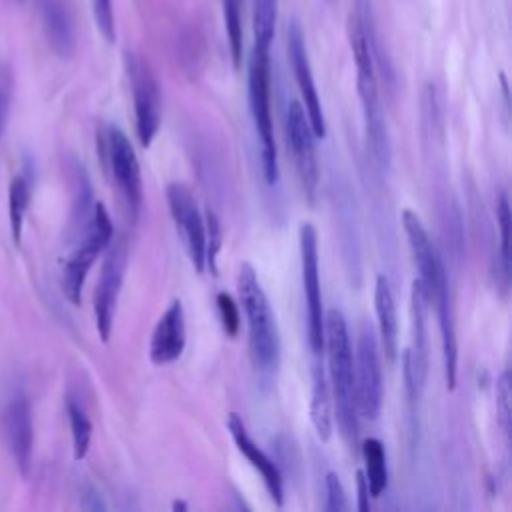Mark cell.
<instances>
[{"label": "cell", "instance_id": "6da1fadb", "mask_svg": "<svg viewBox=\"0 0 512 512\" xmlns=\"http://www.w3.org/2000/svg\"><path fill=\"white\" fill-rule=\"evenodd\" d=\"M348 40L356 62V86L362 104L366 140L376 164L386 168L390 160V142L378 96L376 38L372 30L368 0H356V10L348 18Z\"/></svg>", "mask_w": 512, "mask_h": 512}, {"label": "cell", "instance_id": "7a4b0ae2", "mask_svg": "<svg viewBox=\"0 0 512 512\" xmlns=\"http://www.w3.org/2000/svg\"><path fill=\"white\" fill-rule=\"evenodd\" d=\"M324 348L328 352V380L334 396L332 404L336 408L340 436L348 450L356 454L360 412L354 382V354L346 318L336 308H330L324 314Z\"/></svg>", "mask_w": 512, "mask_h": 512}, {"label": "cell", "instance_id": "3957f363", "mask_svg": "<svg viewBox=\"0 0 512 512\" xmlns=\"http://www.w3.org/2000/svg\"><path fill=\"white\" fill-rule=\"evenodd\" d=\"M238 296L248 326V348L258 372L272 374L280 364V332L274 310L258 280L256 270L242 262L238 268Z\"/></svg>", "mask_w": 512, "mask_h": 512}, {"label": "cell", "instance_id": "277c9868", "mask_svg": "<svg viewBox=\"0 0 512 512\" xmlns=\"http://www.w3.org/2000/svg\"><path fill=\"white\" fill-rule=\"evenodd\" d=\"M248 104L260 140L262 172L268 184L278 180V150L270 112V50L252 46L248 58Z\"/></svg>", "mask_w": 512, "mask_h": 512}, {"label": "cell", "instance_id": "5b68a950", "mask_svg": "<svg viewBox=\"0 0 512 512\" xmlns=\"http://www.w3.org/2000/svg\"><path fill=\"white\" fill-rule=\"evenodd\" d=\"M112 236H114L112 220H110L104 204L96 202L92 206L84 238L76 246V250L70 254V258L66 260L64 274H62L64 296L74 306H78L80 300H82V288H84V280H86V274H88L90 266L94 264L96 256L102 250H106V246L110 244Z\"/></svg>", "mask_w": 512, "mask_h": 512}, {"label": "cell", "instance_id": "8992f818", "mask_svg": "<svg viewBox=\"0 0 512 512\" xmlns=\"http://www.w3.org/2000/svg\"><path fill=\"white\" fill-rule=\"evenodd\" d=\"M126 74L130 80L136 136L144 148H148L162 122V96L158 80L152 68L134 52L124 54Z\"/></svg>", "mask_w": 512, "mask_h": 512}, {"label": "cell", "instance_id": "52a82bcc", "mask_svg": "<svg viewBox=\"0 0 512 512\" xmlns=\"http://www.w3.org/2000/svg\"><path fill=\"white\" fill-rule=\"evenodd\" d=\"M354 382L360 416L376 420L382 408V366L374 328L368 322L360 324L356 354H354Z\"/></svg>", "mask_w": 512, "mask_h": 512}, {"label": "cell", "instance_id": "ba28073f", "mask_svg": "<svg viewBox=\"0 0 512 512\" xmlns=\"http://www.w3.org/2000/svg\"><path fill=\"white\" fill-rule=\"evenodd\" d=\"M300 240V266L302 286L306 296V318H308V346L312 354L324 350V310L320 292V268H318V234L310 222H302L298 230Z\"/></svg>", "mask_w": 512, "mask_h": 512}, {"label": "cell", "instance_id": "9c48e42d", "mask_svg": "<svg viewBox=\"0 0 512 512\" xmlns=\"http://www.w3.org/2000/svg\"><path fill=\"white\" fill-rule=\"evenodd\" d=\"M106 162L110 166V174L116 182V188L130 212L132 218L138 216L142 206V176L138 156L128 136L118 126H108L104 134Z\"/></svg>", "mask_w": 512, "mask_h": 512}, {"label": "cell", "instance_id": "30bf717a", "mask_svg": "<svg viewBox=\"0 0 512 512\" xmlns=\"http://www.w3.org/2000/svg\"><path fill=\"white\" fill-rule=\"evenodd\" d=\"M166 200L170 208V216L174 226L184 242L190 262L194 264L196 272L202 274L206 270V222L204 216L192 196V192L180 184L170 182L166 186Z\"/></svg>", "mask_w": 512, "mask_h": 512}, {"label": "cell", "instance_id": "8fae6325", "mask_svg": "<svg viewBox=\"0 0 512 512\" xmlns=\"http://www.w3.org/2000/svg\"><path fill=\"white\" fill-rule=\"evenodd\" d=\"M126 242L124 238L112 236L110 244L106 246V256L100 268V278L94 290V314H96V328L102 338V342L110 340L112 334V324H114V312H116V302L126 270Z\"/></svg>", "mask_w": 512, "mask_h": 512}, {"label": "cell", "instance_id": "7c38bea8", "mask_svg": "<svg viewBox=\"0 0 512 512\" xmlns=\"http://www.w3.org/2000/svg\"><path fill=\"white\" fill-rule=\"evenodd\" d=\"M314 138L316 136L308 122L304 106L298 100H292L286 112V140H288L294 166L300 176V184L308 202H314V196L318 192V182H320Z\"/></svg>", "mask_w": 512, "mask_h": 512}, {"label": "cell", "instance_id": "4fadbf2b", "mask_svg": "<svg viewBox=\"0 0 512 512\" xmlns=\"http://www.w3.org/2000/svg\"><path fill=\"white\" fill-rule=\"evenodd\" d=\"M286 44H288V58L292 64V72L296 78V84L300 88L302 100H304V110L308 116V122L312 126V132L316 138L326 136V120L320 104V96L314 84V76L310 70L306 46H304V36L296 20H292L286 28Z\"/></svg>", "mask_w": 512, "mask_h": 512}, {"label": "cell", "instance_id": "5bb4252c", "mask_svg": "<svg viewBox=\"0 0 512 512\" xmlns=\"http://www.w3.org/2000/svg\"><path fill=\"white\" fill-rule=\"evenodd\" d=\"M402 228L408 238V246H410L412 258H414L416 270H418V280L422 282V286L428 294V300H432L434 290L438 288L440 280L446 276L442 258L416 212H412V210L402 212Z\"/></svg>", "mask_w": 512, "mask_h": 512}, {"label": "cell", "instance_id": "9a60e30c", "mask_svg": "<svg viewBox=\"0 0 512 512\" xmlns=\"http://www.w3.org/2000/svg\"><path fill=\"white\" fill-rule=\"evenodd\" d=\"M4 430L8 436L10 452L20 474H28L32 464V446H34V428H32V410L28 396L22 390H14L2 412Z\"/></svg>", "mask_w": 512, "mask_h": 512}, {"label": "cell", "instance_id": "2e32d148", "mask_svg": "<svg viewBox=\"0 0 512 512\" xmlns=\"http://www.w3.org/2000/svg\"><path fill=\"white\" fill-rule=\"evenodd\" d=\"M186 346V324H184V308L182 302L176 298L170 302V306L164 310V314L158 318L152 338L148 356L150 362L156 366L170 364L178 360Z\"/></svg>", "mask_w": 512, "mask_h": 512}, {"label": "cell", "instance_id": "e0dca14e", "mask_svg": "<svg viewBox=\"0 0 512 512\" xmlns=\"http://www.w3.org/2000/svg\"><path fill=\"white\" fill-rule=\"evenodd\" d=\"M228 432L236 444V448L244 454V458L258 470V474L262 476L264 484H266V490L270 494V498L274 500L276 506H282L284 502V488H282V474L278 470V466L272 462V458H268L264 454V450L250 438L246 426H244V420L230 412L228 414Z\"/></svg>", "mask_w": 512, "mask_h": 512}, {"label": "cell", "instance_id": "ac0fdd59", "mask_svg": "<svg viewBox=\"0 0 512 512\" xmlns=\"http://www.w3.org/2000/svg\"><path fill=\"white\" fill-rule=\"evenodd\" d=\"M428 294L422 282L416 278L410 288V322H412V344L406 348L416 380L420 386L426 382L428 374V358H430V342H428Z\"/></svg>", "mask_w": 512, "mask_h": 512}, {"label": "cell", "instance_id": "d6986e66", "mask_svg": "<svg viewBox=\"0 0 512 512\" xmlns=\"http://www.w3.org/2000/svg\"><path fill=\"white\" fill-rule=\"evenodd\" d=\"M438 312V324L442 334V356H444V378L446 388L454 390L456 386V372H458V342H456V328H454V312H452V298H450V282L444 276L438 288L432 294V300Z\"/></svg>", "mask_w": 512, "mask_h": 512}, {"label": "cell", "instance_id": "ffe728a7", "mask_svg": "<svg viewBox=\"0 0 512 512\" xmlns=\"http://www.w3.org/2000/svg\"><path fill=\"white\" fill-rule=\"evenodd\" d=\"M374 308H376L378 332H380L384 356L390 364H394L398 356V316H396V304H394L390 282L382 274L376 278V286H374Z\"/></svg>", "mask_w": 512, "mask_h": 512}, {"label": "cell", "instance_id": "44dd1931", "mask_svg": "<svg viewBox=\"0 0 512 512\" xmlns=\"http://www.w3.org/2000/svg\"><path fill=\"white\" fill-rule=\"evenodd\" d=\"M312 392H310V420L322 442H326L332 434V396L328 374L322 364V354H316L312 362Z\"/></svg>", "mask_w": 512, "mask_h": 512}, {"label": "cell", "instance_id": "7402d4cb", "mask_svg": "<svg viewBox=\"0 0 512 512\" xmlns=\"http://www.w3.org/2000/svg\"><path fill=\"white\" fill-rule=\"evenodd\" d=\"M46 38L60 58H68L74 50V28L68 10L60 0H38Z\"/></svg>", "mask_w": 512, "mask_h": 512}, {"label": "cell", "instance_id": "603a6c76", "mask_svg": "<svg viewBox=\"0 0 512 512\" xmlns=\"http://www.w3.org/2000/svg\"><path fill=\"white\" fill-rule=\"evenodd\" d=\"M362 458H364V476L368 482V490L372 498H380V494L388 486V462L384 444L378 438H366L362 442Z\"/></svg>", "mask_w": 512, "mask_h": 512}, {"label": "cell", "instance_id": "cb8c5ba5", "mask_svg": "<svg viewBox=\"0 0 512 512\" xmlns=\"http://www.w3.org/2000/svg\"><path fill=\"white\" fill-rule=\"evenodd\" d=\"M276 16H278V0H254V10H252L254 46L270 50L274 40Z\"/></svg>", "mask_w": 512, "mask_h": 512}, {"label": "cell", "instance_id": "d4e9b609", "mask_svg": "<svg viewBox=\"0 0 512 512\" xmlns=\"http://www.w3.org/2000/svg\"><path fill=\"white\" fill-rule=\"evenodd\" d=\"M30 202V182L24 174L16 176L8 190V216H10V228L12 238L16 244H20L22 228H24V214Z\"/></svg>", "mask_w": 512, "mask_h": 512}, {"label": "cell", "instance_id": "484cf974", "mask_svg": "<svg viewBox=\"0 0 512 512\" xmlns=\"http://www.w3.org/2000/svg\"><path fill=\"white\" fill-rule=\"evenodd\" d=\"M66 412L70 420V430H72V444H74V458L82 460L90 448L92 440V424L90 418L86 416L84 408L76 400L66 402Z\"/></svg>", "mask_w": 512, "mask_h": 512}, {"label": "cell", "instance_id": "4316f807", "mask_svg": "<svg viewBox=\"0 0 512 512\" xmlns=\"http://www.w3.org/2000/svg\"><path fill=\"white\" fill-rule=\"evenodd\" d=\"M496 222H498V232H500V274H502V286L504 290L508 288V278H510V204L506 192L498 194L496 200Z\"/></svg>", "mask_w": 512, "mask_h": 512}, {"label": "cell", "instance_id": "83f0119b", "mask_svg": "<svg viewBox=\"0 0 512 512\" xmlns=\"http://www.w3.org/2000/svg\"><path fill=\"white\" fill-rule=\"evenodd\" d=\"M222 12H224V24H226V32H228L232 64H234V68H240L242 54H244L240 0H222Z\"/></svg>", "mask_w": 512, "mask_h": 512}, {"label": "cell", "instance_id": "f1b7e54d", "mask_svg": "<svg viewBox=\"0 0 512 512\" xmlns=\"http://www.w3.org/2000/svg\"><path fill=\"white\" fill-rule=\"evenodd\" d=\"M216 306H218V312H220L224 332L230 338H234L240 330V310H238L236 300L228 292H218L216 294Z\"/></svg>", "mask_w": 512, "mask_h": 512}, {"label": "cell", "instance_id": "f546056e", "mask_svg": "<svg viewBox=\"0 0 512 512\" xmlns=\"http://www.w3.org/2000/svg\"><path fill=\"white\" fill-rule=\"evenodd\" d=\"M206 222V268L216 274V254L222 246V234H220V222L212 210H206L204 214Z\"/></svg>", "mask_w": 512, "mask_h": 512}, {"label": "cell", "instance_id": "4dcf8cb0", "mask_svg": "<svg viewBox=\"0 0 512 512\" xmlns=\"http://www.w3.org/2000/svg\"><path fill=\"white\" fill-rule=\"evenodd\" d=\"M510 398H512L510 372L504 370L502 376L498 378V384H496V408H498L500 424H502V430H504L506 436L510 434Z\"/></svg>", "mask_w": 512, "mask_h": 512}, {"label": "cell", "instance_id": "1f68e13d", "mask_svg": "<svg viewBox=\"0 0 512 512\" xmlns=\"http://www.w3.org/2000/svg\"><path fill=\"white\" fill-rule=\"evenodd\" d=\"M324 488H326V504L324 510L328 512H344L348 510V502H346V494L342 488V482L338 478L336 472H328L324 478Z\"/></svg>", "mask_w": 512, "mask_h": 512}, {"label": "cell", "instance_id": "d6a6232c", "mask_svg": "<svg viewBox=\"0 0 512 512\" xmlns=\"http://www.w3.org/2000/svg\"><path fill=\"white\" fill-rule=\"evenodd\" d=\"M92 12L96 26L106 42H114L116 30H114V12H112V0H92Z\"/></svg>", "mask_w": 512, "mask_h": 512}, {"label": "cell", "instance_id": "836d02e7", "mask_svg": "<svg viewBox=\"0 0 512 512\" xmlns=\"http://www.w3.org/2000/svg\"><path fill=\"white\" fill-rule=\"evenodd\" d=\"M10 100H12V76L6 66H0V136L4 132V124L8 118Z\"/></svg>", "mask_w": 512, "mask_h": 512}, {"label": "cell", "instance_id": "e575fe53", "mask_svg": "<svg viewBox=\"0 0 512 512\" xmlns=\"http://www.w3.org/2000/svg\"><path fill=\"white\" fill-rule=\"evenodd\" d=\"M356 490H358V510L360 512H368L370 510V490H368V482L362 470L356 472Z\"/></svg>", "mask_w": 512, "mask_h": 512}, {"label": "cell", "instance_id": "d590c367", "mask_svg": "<svg viewBox=\"0 0 512 512\" xmlns=\"http://www.w3.org/2000/svg\"><path fill=\"white\" fill-rule=\"evenodd\" d=\"M84 498H90V502H88V500L82 502V508H88V510H104V508H106V504L100 500V496H98L92 488H88V492L84 494Z\"/></svg>", "mask_w": 512, "mask_h": 512}, {"label": "cell", "instance_id": "8d00e7d4", "mask_svg": "<svg viewBox=\"0 0 512 512\" xmlns=\"http://www.w3.org/2000/svg\"><path fill=\"white\" fill-rule=\"evenodd\" d=\"M172 508H174V510H186V504H184V502H174Z\"/></svg>", "mask_w": 512, "mask_h": 512}]
</instances>
